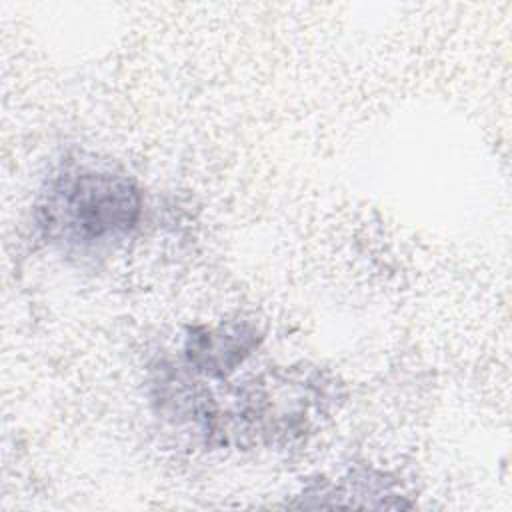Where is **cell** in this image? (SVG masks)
I'll return each mask as SVG.
<instances>
[{
	"mask_svg": "<svg viewBox=\"0 0 512 512\" xmlns=\"http://www.w3.org/2000/svg\"><path fill=\"white\" fill-rule=\"evenodd\" d=\"M140 206V192L126 174L70 164L48 182L38 204V226L68 252H92L130 236Z\"/></svg>",
	"mask_w": 512,
	"mask_h": 512,
	"instance_id": "cell-1",
	"label": "cell"
}]
</instances>
